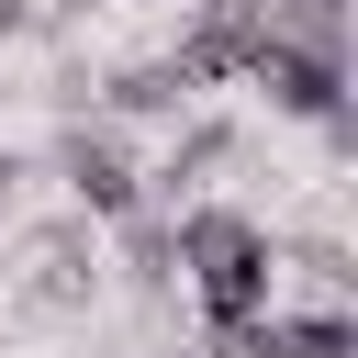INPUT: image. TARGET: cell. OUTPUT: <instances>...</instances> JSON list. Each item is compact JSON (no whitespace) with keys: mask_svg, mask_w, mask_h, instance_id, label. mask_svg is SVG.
<instances>
[{"mask_svg":"<svg viewBox=\"0 0 358 358\" xmlns=\"http://www.w3.org/2000/svg\"><path fill=\"white\" fill-rule=\"evenodd\" d=\"M67 190H78V213H134L145 168H134L112 134H67Z\"/></svg>","mask_w":358,"mask_h":358,"instance_id":"obj_4","label":"cell"},{"mask_svg":"<svg viewBox=\"0 0 358 358\" xmlns=\"http://www.w3.org/2000/svg\"><path fill=\"white\" fill-rule=\"evenodd\" d=\"M201 358H358V313H347V302H313V313H246V324H213Z\"/></svg>","mask_w":358,"mask_h":358,"instance_id":"obj_2","label":"cell"},{"mask_svg":"<svg viewBox=\"0 0 358 358\" xmlns=\"http://www.w3.org/2000/svg\"><path fill=\"white\" fill-rule=\"evenodd\" d=\"M11 179H22V168H11V157H0V201H11Z\"/></svg>","mask_w":358,"mask_h":358,"instance_id":"obj_6","label":"cell"},{"mask_svg":"<svg viewBox=\"0 0 358 358\" xmlns=\"http://www.w3.org/2000/svg\"><path fill=\"white\" fill-rule=\"evenodd\" d=\"M112 101H123V112H179V101H190V67H179V56L123 67V78H112Z\"/></svg>","mask_w":358,"mask_h":358,"instance_id":"obj_5","label":"cell"},{"mask_svg":"<svg viewBox=\"0 0 358 358\" xmlns=\"http://www.w3.org/2000/svg\"><path fill=\"white\" fill-rule=\"evenodd\" d=\"M280 112H302V123H347V56H302V45H257V67H246Z\"/></svg>","mask_w":358,"mask_h":358,"instance_id":"obj_3","label":"cell"},{"mask_svg":"<svg viewBox=\"0 0 358 358\" xmlns=\"http://www.w3.org/2000/svg\"><path fill=\"white\" fill-rule=\"evenodd\" d=\"M168 257L190 268V291H201V324H246V313H268V280H280V257H268V224H246V213L201 201V213H179Z\"/></svg>","mask_w":358,"mask_h":358,"instance_id":"obj_1","label":"cell"}]
</instances>
